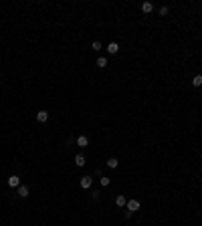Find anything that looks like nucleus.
<instances>
[{
    "label": "nucleus",
    "mask_w": 202,
    "mask_h": 226,
    "mask_svg": "<svg viewBox=\"0 0 202 226\" xmlns=\"http://www.w3.org/2000/svg\"><path fill=\"white\" fill-rule=\"evenodd\" d=\"M79 184H81V188H83V190H89L91 184H93V178H89V176H83V178L79 180Z\"/></svg>",
    "instance_id": "f257e3e1"
},
{
    "label": "nucleus",
    "mask_w": 202,
    "mask_h": 226,
    "mask_svg": "<svg viewBox=\"0 0 202 226\" xmlns=\"http://www.w3.org/2000/svg\"><path fill=\"white\" fill-rule=\"evenodd\" d=\"M125 206H127V212H129V214H134L135 210H140V202H137V200H127Z\"/></svg>",
    "instance_id": "f03ea898"
},
{
    "label": "nucleus",
    "mask_w": 202,
    "mask_h": 226,
    "mask_svg": "<svg viewBox=\"0 0 202 226\" xmlns=\"http://www.w3.org/2000/svg\"><path fill=\"white\" fill-rule=\"evenodd\" d=\"M8 186H10V188H18V186H20V178H18V176H10V178H8Z\"/></svg>",
    "instance_id": "7ed1b4c3"
},
{
    "label": "nucleus",
    "mask_w": 202,
    "mask_h": 226,
    "mask_svg": "<svg viewBox=\"0 0 202 226\" xmlns=\"http://www.w3.org/2000/svg\"><path fill=\"white\" fill-rule=\"evenodd\" d=\"M117 51H119V45H117V43H109V45H107V53H109V55H117Z\"/></svg>",
    "instance_id": "20e7f679"
},
{
    "label": "nucleus",
    "mask_w": 202,
    "mask_h": 226,
    "mask_svg": "<svg viewBox=\"0 0 202 226\" xmlns=\"http://www.w3.org/2000/svg\"><path fill=\"white\" fill-rule=\"evenodd\" d=\"M47 119H49V113L47 111H39L36 113V121H39V123H45Z\"/></svg>",
    "instance_id": "39448f33"
},
{
    "label": "nucleus",
    "mask_w": 202,
    "mask_h": 226,
    "mask_svg": "<svg viewBox=\"0 0 202 226\" xmlns=\"http://www.w3.org/2000/svg\"><path fill=\"white\" fill-rule=\"evenodd\" d=\"M77 146L79 147H87V146H89V139H87L85 135H79L77 137Z\"/></svg>",
    "instance_id": "423d86ee"
},
{
    "label": "nucleus",
    "mask_w": 202,
    "mask_h": 226,
    "mask_svg": "<svg viewBox=\"0 0 202 226\" xmlns=\"http://www.w3.org/2000/svg\"><path fill=\"white\" fill-rule=\"evenodd\" d=\"M18 196H20V198H26V196H28V186L20 184V186H18Z\"/></svg>",
    "instance_id": "0eeeda50"
},
{
    "label": "nucleus",
    "mask_w": 202,
    "mask_h": 226,
    "mask_svg": "<svg viewBox=\"0 0 202 226\" xmlns=\"http://www.w3.org/2000/svg\"><path fill=\"white\" fill-rule=\"evenodd\" d=\"M75 164H77L79 168H83V166H85V156H83V154H77V156H75Z\"/></svg>",
    "instance_id": "6e6552de"
},
{
    "label": "nucleus",
    "mask_w": 202,
    "mask_h": 226,
    "mask_svg": "<svg viewBox=\"0 0 202 226\" xmlns=\"http://www.w3.org/2000/svg\"><path fill=\"white\" fill-rule=\"evenodd\" d=\"M142 10L146 12V14H150V12L154 10V4H152V2H144V4H142Z\"/></svg>",
    "instance_id": "1a4fd4ad"
},
{
    "label": "nucleus",
    "mask_w": 202,
    "mask_h": 226,
    "mask_svg": "<svg viewBox=\"0 0 202 226\" xmlns=\"http://www.w3.org/2000/svg\"><path fill=\"white\" fill-rule=\"evenodd\" d=\"M115 204H117V206H125V204H127V200H125V196H121V194H117V198H115Z\"/></svg>",
    "instance_id": "9d476101"
},
{
    "label": "nucleus",
    "mask_w": 202,
    "mask_h": 226,
    "mask_svg": "<svg viewBox=\"0 0 202 226\" xmlns=\"http://www.w3.org/2000/svg\"><path fill=\"white\" fill-rule=\"evenodd\" d=\"M117 164H119V162H117V158H109V159H107V166H109L111 170L117 168Z\"/></svg>",
    "instance_id": "9b49d317"
},
{
    "label": "nucleus",
    "mask_w": 202,
    "mask_h": 226,
    "mask_svg": "<svg viewBox=\"0 0 202 226\" xmlns=\"http://www.w3.org/2000/svg\"><path fill=\"white\" fill-rule=\"evenodd\" d=\"M192 85H194V87H200L202 85V75H196V77L192 79Z\"/></svg>",
    "instance_id": "f8f14e48"
},
{
    "label": "nucleus",
    "mask_w": 202,
    "mask_h": 226,
    "mask_svg": "<svg viewBox=\"0 0 202 226\" xmlns=\"http://www.w3.org/2000/svg\"><path fill=\"white\" fill-rule=\"evenodd\" d=\"M97 67H107V59H105V56H99V59H97Z\"/></svg>",
    "instance_id": "ddd939ff"
},
{
    "label": "nucleus",
    "mask_w": 202,
    "mask_h": 226,
    "mask_svg": "<svg viewBox=\"0 0 202 226\" xmlns=\"http://www.w3.org/2000/svg\"><path fill=\"white\" fill-rule=\"evenodd\" d=\"M109 184H111V180H109V178H105V176H101V186H103V188H107Z\"/></svg>",
    "instance_id": "4468645a"
},
{
    "label": "nucleus",
    "mask_w": 202,
    "mask_h": 226,
    "mask_svg": "<svg viewBox=\"0 0 202 226\" xmlns=\"http://www.w3.org/2000/svg\"><path fill=\"white\" fill-rule=\"evenodd\" d=\"M91 49H93V51H101V43H99V41H95V43L91 45Z\"/></svg>",
    "instance_id": "2eb2a0df"
},
{
    "label": "nucleus",
    "mask_w": 202,
    "mask_h": 226,
    "mask_svg": "<svg viewBox=\"0 0 202 226\" xmlns=\"http://www.w3.org/2000/svg\"><path fill=\"white\" fill-rule=\"evenodd\" d=\"M160 14L166 16V14H168V6H162V8H160Z\"/></svg>",
    "instance_id": "dca6fc26"
}]
</instances>
